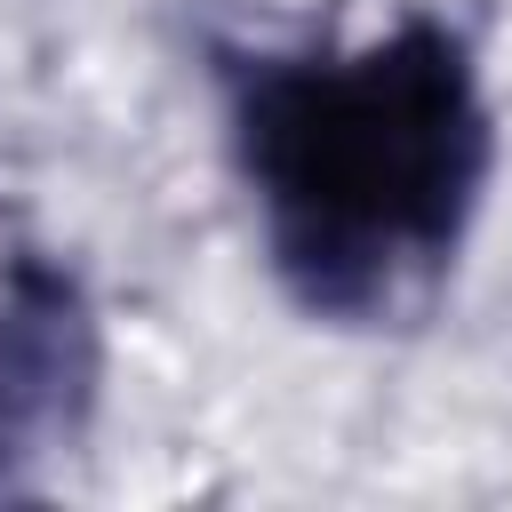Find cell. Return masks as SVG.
Here are the masks:
<instances>
[{
  "label": "cell",
  "mask_w": 512,
  "mask_h": 512,
  "mask_svg": "<svg viewBox=\"0 0 512 512\" xmlns=\"http://www.w3.org/2000/svg\"><path fill=\"white\" fill-rule=\"evenodd\" d=\"M104 344L72 264L16 248L0 264V496L24 488L32 456L64 448L96 408Z\"/></svg>",
  "instance_id": "7a4b0ae2"
},
{
  "label": "cell",
  "mask_w": 512,
  "mask_h": 512,
  "mask_svg": "<svg viewBox=\"0 0 512 512\" xmlns=\"http://www.w3.org/2000/svg\"><path fill=\"white\" fill-rule=\"evenodd\" d=\"M208 72L280 296L320 328L424 320L496 184V104L472 40L408 8L368 40H224Z\"/></svg>",
  "instance_id": "6da1fadb"
}]
</instances>
